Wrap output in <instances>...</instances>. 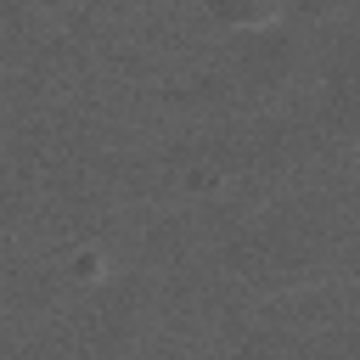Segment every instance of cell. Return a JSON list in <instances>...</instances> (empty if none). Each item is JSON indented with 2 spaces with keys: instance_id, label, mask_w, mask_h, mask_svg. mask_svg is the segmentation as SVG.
Wrapping results in <instances>:
<instances>
[{
  "instance_id": "cell-1",
  "label": "cell",
  "mask_w": 360,
  "mask_h": 360,
  "mask_svg": "<svg viewBox=\"0 0 360 360\" xmlns=\"http://www.w3.org/2000/svg\"><path fill=\"white\" fill-rule=\"evenodd\" d=\"M225 259L242 281L270 287V292H292V287H304L326 270V231H321L315 214L276 208V214L242 225Z\"/></svg>"
},
{
  "instance_id": "cell-2",
  "label": "cell",
  "mask_w": 360,
  "mask_h": 360,
  "mask_svg": "<svg viewBox=\"0 0 360 360\" xmlns=\"http://www.w3.org/2000/svg\"><path fill=\"white\" fill-rule=\"evenodd\" d=\"M321 129L338 141H360V22L332 34L321 56Z\"/></svg>"
},
{
  "instance_id": "cell-3",
  "label": "cell",
  "mask_w": 360,
  "mask_h": 360,
  "mask_svg": "<svg viewBox=\"0 0 360 360\" xmlns=\"http://www.w3.org/2000/svg\"><path fill=\"white\" fill-rule=\"evenodd\" d=\"M292 73H298V39H292V28L270 22V28L242 34V45H236V56H231V79H236L242 90L276 96V90L292 84Z\"/></svg>"
},
{
  "instance_id": "cell-4",
  "label": "cell",
  "mask_w": 360,
  "mask_h": 360,
  "mask_svg": "<svg viewBox=\"0 0 360 360\" xmlns=\"http://www.w3.org/2000/svg\"><path fill=\"white\" fill-rule=\"evenodd\" d=\"M242 163V146H236V135H191V141H180L174 152H169V169H174V180L186 186V191H214L231 169Z\"/></svg>"
},
{
  "instance_id": "cell-5",
  "label": "cell",
  "mask_w": 360,
  "mask_h": 360,
  "mask_svg": "<svg viewBox=\"0 0 360 360\" xmlns=\"http://www.w3.org/2000/svg\"><path fill=\"white\" fill-rule=\"evenodd\" d=\"M197 11L231 34H253V28H270L287 17V0H197Z\"/></svg>"
},
{
  "instance_id": "cell-6",
  "label": "cell",
  "mask_w": 360,
  "mask_h": 360,
  "mask_svg": "<svg viewBox=\"0 0 360 360\" xmlns=\"http://www.w3.org/2000/svg\"><path fill=\"white\" fill-rule=\"evenodd\" d=\"M349 0H287V17H332Z\"/></svg>"
},
{
  "instance_id": "cell-7",
  "label": "cell",
  "mask_w": 360,
  "mask_h": 360,
  "mask_svg": "<svg viewBox=\"0 0 360 360\" xmlns=\"http://www.w3.org/2000/svg\"><path fill=\"white\" fill-rule=\"evenodd\" d=\"M6 214H11V191L0 186V219H6Z\"/></svg>"
}]
</instances>
